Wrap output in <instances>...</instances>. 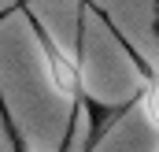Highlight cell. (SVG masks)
<instances>
[{"label":"cell","instance_id":"obj_1","mask_svg":"<svg viewBox=\"0 0 159 152\" xmlns=\"http://www.w3.org/2000/svg\"><path fill=\"white\" fill-rule=\"evenodd\" d=\"M0 119H4V130H7V149H11V152H30V145L22 141V134H19V126H15V119H11V112H7L4 93H0Z\"/></svg>","mask_w":159,"mask_h":152}]
</instances>
